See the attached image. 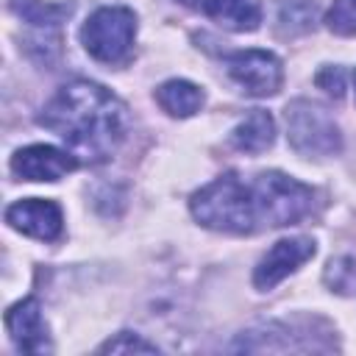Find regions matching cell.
Wrapping results in <instances>:
<instances>
[{"label":"cell","mask_w":356,"mask_h":356,"mask_svg":"<svg viewBox=\"0 0 356 356\" xmlns=\"http://www.w3.org/2000/svg\"><path fill=\"white\" fill-rule=\"evenodd\" d=\"M314 81H317V86L325 89L331 97H342V95H345V72H342L339 67H331V64L323 67Z\"/></svg>","instance_id":"17"},{"label":"cell","mask_w":356,"mask_h":356,"mask_svg":"<svg viewBox=\"0 0 356 356\" xmlns=\"http://www.w3.org/2000/svg\"><path fill=\"white\" fill-rule=\"evenodd\" d=\"M325 25L339 36H356V0H334Z\"/></svg>","instance_id":"15"},{"label":"cell","mask_w":356,"mask_h":356,"mask_svg":"<svg viewBox=\"0 0 356 356\" xmlns=\"http://www.w3.org/2000/svg\"><path fill=\"white\" fill-rule=\"evenodd\" d=\"M14 14H19L25 22L36 28H56L67 14L70 6H56V3H42V0H11Z\"/></svg>","instance_id":"13"},{"label":"cell","mask_w":356,"mask_h":356,"mask_svg":"<svg viewBox=\"0 0 356 356\" xmlns=\"http://www.w3.org/2000/svg\"><path fill=\"white\" fill-rule=\"evenodd\" d=\"M314 189L278 170L239 178L225 172L197 189L189 200L192 217L211 231L256 234L264 228L295 225L312 214Z\"/></svg>","instance_id":"1"},{"label":"cell","mask_w":356,"mask_h":356,"mask_svg":"<svg viewBox=\"0 0 356 356\" xmlns=\"http://www.w3.org/2000/svg\"><path fill=\"white\" fill-rule=\"evenodd\" d=\"M97 350L100 353H159V348L153 342H147V339H142V337H136L131 331L117 334L114 339L103 342Z\"/></svg>","instance_id":"16"},{"label":"cell","mask_w":356,"mask_h":356,"mask_svg":"<svg viewBox=\"0 0 356 356\" xmlns=\"http://www.w3.org/2000/svg\"><path fill=\"white\" fill-rule=\"evenodd\" d=\"M323 278H325V284H328L331 292L353 295L356 292V259H350V256L331 259Z\"/></svg>","instance_id":"14"},{"label":"cell","mask_w":356,"mask_h":356,"mask_svg":"<svg viewBox=\"0 0 356 356\" xmlns=\"http://www.w3.org/2000/svg\"><path fill=\"white\" fill-rule=\"evenodd\" d=\"M284 117L289 145L300 156H337L342 150V134L323 106L312 100H292Z\"/></svg>","instance_id":"4"},{"label":"cell","mask_w":356,"mask_h":356,"mask_svg":"<svg viewBox=\"0 0 356 356\" xmlns=\"http://www.w3.org/2000/svg\"><path fill=\"white\" fill-rule=\"evenodd\" d=\"M225 67L228 75L242 86V92L253 97H270L284 83V67L270 50H236L225 56Z\"/></svg>","instance_id":"5"},{"label":"cell","mask_w":356,"mask_h":356,"mask_svg":"<svg viewBox=\"0 0 356 356\" xmlns=\"http://www.w3.org/2000/svg\"><path fill=\"white\" fill-rule=\"evenodd\" d=\"M136 14L125 6H100L81 28V42L95 61L125 64L134 50Z\"/></svg>","instance_id":"3"},{"label":"cell","mask_w":356,"mask_h":356,"mask_svg":"<svg viewBox=\"0 0 356 356\" xmlns=\"http://www.w3.org/2000/svg\"><path fill=\"white\" fill-rule=\"evenodd\" d=\"M353 86H356V72H353Z\"/></svg>","instance_id":"18"},{"label":"cell","mask_w":356,"mask_h":356,"mask_svg":"<svg viewBox=\"0 0 356 356\" xmlns=\"http://www.w3.org/2000/svg\"><path fill=\"white\" fill-rule=\"evenodd\" d=\"M156 103L170 114V117H192L200 111L203 106V89L195 86L192 81H181V78H172V81H164L159 89H156Z\"/></svg>","instance_id":"12"},{"label":"cell","mask_w":356,"mask_h":356,"mask_svg":"<svg viewBox=\"0 0 356 356\" xmlns=\"http://www.w3.org/2000/svg\"><path fill=\"white\" fill-rule=\"evenodd\" d=\"M6 222L33 239L42 242H56L64 231V214L58 209V203L44 200V197H25L17 200L6 209Z\"/></svg>","instance_id":"7"},{"label":"cell","mask_w":356,"mask_h":356,"mask_svg":"<svg viewBox=\"0 0 356 356\" xmlns=\"http://www.w3.org/2000/svg\"><path fill=\"white\" fill-rule=\"evenodd\" d=\"M275 142V120L270 111L253 108L234 131H231V145L242 153H264Z\"/></svg>","instance_id":"11"},{"label":"cell","mask_w":356,"mask_h":356,"mask_svg":"<svg viewBox=\"0 0 356 356\" xmlns=\"http://www.w3.org/2000/svg\"><path fill=\"white\" fill-rule=\"evenodd\" d=\"M78 164V156L53 145H28L11 156V170L22 181H58Z\"/></svg>","instance_id":"8"},{"label":"cell","mask_w":356,"mask_h":356,"mask_svg":"<svg viewBox=\"0 0 356 356\" xmlns=\"http://www.w3.org/2000/svg\"><path fill=\"white\" fill-rule=\"evenodd\" d=\"M39 125L53 131L78 161H108L128 136L131 117L125 103L95 81L64 83L42 108Z\"/></svg>","instance_id":"2"},{"label":"cell","mask_w":356,"mask_h":356,"mask_svg":"<svg viewBox=\"0 0 356 356\" xmlns=\"http://www.w3.org/2000/svg\"><path fill=\"white\" fill-rule=\"evenodd\" d=\"M181 6L206 14L228 31H256L261 22L259 0H178Z\"/></svg>","instance_id":"10"},{"label":"cell","mask_w":356,"mask_h":356,"mask_svg":"<svg viewBox=\"0 0 356 356\" xmlns=\"http://www.w3.org/2000/svg\"><path fill=\"white\" fill-rule=\"evenodd\" d=\"M6 328L14 339V345L31 356H42V353H50L53 345H50V331H47V323L42 317V306L36 298H25V300H17L8 312H6Z\"/></svg>","instance_id":"9"},{"label":"cell","mask_w":356,"mask_h":356,"mask_svg":"<svg viewBox=\"0 0 356 356\" xmlns=\"http://www.w3.org/2000/svg\"><path fill=\"white\" fill-rule=\"evenodd\" d=\"M314 239L309 236H289V239H278L256 264L253 270V286L267 292L275 284H281L289 273H295L300 264H306L314 256Z\"/></svg>","instance_id":"6"}]
</instances>
